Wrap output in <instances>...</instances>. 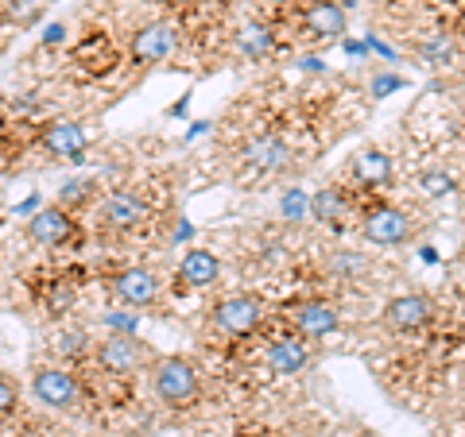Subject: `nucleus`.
I'll use <instances>...</instances> for the list:
<instances>
[{
    "label": "nucleus",
    "instance_id": "nucleus-1",
    "mask_svg": "<svg viewBox=\"0 0 465 437\" xmlns=\"http://www.w3.org/2000/svg\"><path fill=\"white\" fill-rule=\"evenodd\" d=\"M357 228H361V237H365V244L384 248V252H396V248H407L415 240L419 221H415L411 209L400 206V201L369 198V201H361Z\"/></svg>",
    "mask_w": 465,
    "mask_h": 437
},
{
    "label": "nucleus",
    "instance_id": "nucleus-2",
    "mask_svg": "<svg viewBox=\"0 0 465 437\" xmlns=\"http://www.w3.org/2000/svg\"><path fill=\"white\" fill-rule=\"evenodd\" d=\"M442 322V306L430 290H400L381 306V325L391 337H430Z\"/></svg>",
    "mask_w": 465,
    "mask_h": 437
},
{
    "label": "nucleus",
    "instance_id": "nucleus-3",
    "mask_svg": "<svg viewBox=\"0 0 465 437\" xmlns=\"http://www.w3.org/2000/svg\"><path fill=\"white\" fill-rule=\"evenodd\" d=\"M152 391L163 406H186L198 395V372L191 368V360L163 356V360H155V368H152Z\"/></svg>",
    "mask_w": 465,
    "mask_h": 437
},
{
    "label": "nucleus",
    "instance_id": "nucleus-4",
    "mask_svg": "<svg viewBox=\"0 0 465 437\" xmlns=\"http://www.w3.org/2000/svg\"><path fill=\"white\" fill-rule=\"evenodd\" d=\"M241 163L272 179V174H283L295 167V148L280 136V132H256L241 143Z\"/></svg>",
    "mask_w": 465,
    "mask_h": 437
},
{
    "label": "nucleus",
    "instance_id": "nucleus-5",
    "mask_svg": "<svg viewBox=\"0 0 465 437\" xmlns=\"http://www.w3.org/2000/svg\"><path fill=\"white\" fill-rule=\"evenodd\" d=\"M349 174H353V190L357 198H384V190L396 179V159H391L384 148H365L353 155V163H349Z\"/></svg>",
    "mask_w": 465,
    "mask_h": 437
},
{
    "label": "nucleus",
    "instance_id": "nucleus-6",
    "mask_svg": "<svg viewBox=\"0 0 465 437\" xmlns=\"http://www.w3.org/2000/svg\"><path fill=\"white\" fill-rule=\"evenodd\" d=\"M341 329V310H338V302H330L322 295H314V298H302L291 306V333H299L302 341H326L333 337V333Z\"/></svg>",
    "mask_w": 465,
    "mask_h": 437
},
{
    "label": "nucleus",
    "instance_id": "nucleus-7",
    "mask_svg": "<svg viewBox=\"0 0 465 437\" xmlns=\"http://www.w3.org/2000/svg\"><path fill=\"white\" fill-rule=\"evenodd\" d=\"M264 314L268 306L264 298L256 295H229L213 306V325L225 333V337H249V333H256L260 325H264Z\"/></svg>",
    "mask_w": 465,
    "mask_h": 437
},
{
    "label": "nucleus",
    "instance_id": "nucleus-8",
    "mask_svg": "<svg viewBox=\"0 0 465 437\" xmlns=\"http://www.w3.org/2000/svg\"><path fill=\"white\" fill-rule=\"evenodd\" d=\"M299 32L307 43H333L349 32V16L338 0H307L299 12Z\"/></svg>",
    "mask_w": 465,
    "mask_h": 437
},
{
    "label": "nucleus",
    "instance_id": "nucleus-9",
    "mask_svg": "<svg viewBox=\"0 0 465 437\" xmlns=\"http://www.w3.org/2000/svg\"><path fill=\"white\" fill-rule=\"evenodd\" d=\"M97 360L109 375H136L143 368V360H148V348L133 333H109L97 345Z\"/></svg>",
    "mask_w": 465,
    "mask_h": 437
},
{
    "label": "nucleus",
    "instance_id": "nucleus-10",
    "mask_svg": "<svg viewBox=\"0 0 465 437\" xmlns=\"http://www.w3.org/2000/svg\"><path fill=\"white\" fill-rule=\"evenodd\" d=\"M311 217L318 225H326V228H345L349 217H361V201L357 194L349 190V186H322V190H314L311 198Z\"/></svg>",
    "mask_w": 465,
    "mask_h": 437
},
{
    "label": "nucleus",
    "instance_id": "nucleus-11",
    "mask_svg": "<svg viewBox=\"0 0 465 437\" xmlns=\"http://www.w3.org/2000/svg\"><path fill=\"white\" fill-rule=\"evenodd\" d=\"M179 51V27L171 20H152L133 35V58L136 63H163Z\"/></svg>",
    "mask_w": 465,
    "mask_h": 437
},
{
    "label": "nucleus",
    "instance_id": "nucleus-12",
    "mask_svg": "<svg viewBox=\"0 0 465 437\" xmlns=\"http://www.w3.org/2000/svg\"><path fill=\"white\" fill-rule=\"evenodd\" d=\"M32 391L43 406H51V411H74L78 399H82L74 375L63 372V368H39L35 380H32Z\"/></svg>",
    "mask_w": 465,
    "mask_h": 437
},
{
    "label": "nucleus",
    "instance_id": "nucleus-13",
    "mask_svg": "<svg viewBox=\"0 0 465 437\" xmlns=\"http://www.w3.org/2000/svg\"><path fill=\"white\" fill-rule=\"evenodd\" d=\"M264 364L272 375H302L311 364V341H302L299 333H283L268 345Z\"/></svg>",
    "mask_w": 465,
    "mask_h": 437
},
{
    "label": "nucleus",
    "instance_id": "nucleus-14",
    "mask_svg": "<svg viewBox=\"0 0 465 437\" xmlns=\"http://www.w3.org/2000/svg\"><path fill=\"white\" fill-rule=\"evenodd\" d=\"M113 295L121 306H128V310H148L159 298V279L148 267H128L113 279Z\"/></svg>",
    "mask_w": 465,
    "mask_h": 437
},
{
    "label": "nucleus",
    "instance_id": "nucleus-15",
    "mask_svg": "<svg viewBox=\"0 0 465 437\" xmlns=\"http://www.w3.org/2000/svg\"><path fill=\"white\" fill-rule=\"evenodd\" d=\"M461 186H465L461 170L450 167V163H427L415 174V194L423 201H450V198L461 194Z\"/></svg>",
    "mask_w": 465,
    "mask_h": 437
},
{
    "label": "nucleus",
    "instance_id": "nucleus-16",
    "mask_svg": "<svg viewBox=\"0 0 465 437\" xmlns=\"http://www.w3.org/2000/svg\"><path fill=\"white\" fill-rule=\"evenodd\" d=\"M27 237H32L39 248H63V244H70V237H74V221H70V213L63 206H47V209L32 213Z\"/></svg>",
    "mask_w": 465,
    "mask_h": 437
},
{
    "label": "nucleus",
    "instance_id": "nucleus-17",
    "mask_svg": "<svg viewBox=\"0 0 465 437\" xmlns=\"http://www.w3.org/2000/svg\"><path fill=\"white\" fill-rule=\"evenodd\" d=\"M101 221L109 228H136L148 221V201H143L136 190H113L105 201H101Z\"/></svg>",
    "mask_w": 465,
    "mask_h": 437
},
{
    "label": "nucleus",
    "instance_id": "nucleus-18",
    "mask_svg": "<svg viewBox=\"0 0 465 437\" xmlns=\"http://www.w3.org/2000/svg\"><path fill=\"white\" fill-rule=\"evenodd\" d=\"M85 143H90V132H85V124H78V121H54V124H47V132H43V151L51 159H82Z\"/></svg>",
    "mask_w": 465,
    "mask_h": 437
},
{
    "label": "nucleus",
    "instance_id": "nucleus-19",
    "mask_svg": "<svg viewBox=\"0 0 465 437\" xmlns=\"http://www.w3.org/2000/svg\"><path fill=\"white\" fill-rule=\"evenodd\" d=\"M217 275H222V259L210 248H186L183 259H179V279L194 290H206L217 283Z\"/></svg>",
    "mask_w": 465,
    "mask_h": 437
},
{
    "label": "nucleus",
    "instance_id": "nucleus-20",
    "mask_svg": "<svg viewBox=\"0 0 465 437\" xmlns=\"http://www.w3.org/2000/svg\"><path fill=\"white\" fill-rule=\"evenodd\" d=\"M116 58H121V51H116V43L109 35H90V39H82L78 47H74V63L90 78L109 74V70L116 66Z\"/></svg>",
    "mask_w": 465,
    "mask_h": 437
},
{
    "label": "nucleus",
    "instance_id": "nucleus-21",
    "mask_svg": "<svg viewBox=\"0 0 465 437\" xmlns=\"http://www.w3.org/2000/svg\"><path fill=\"white\" fill-rule=\"evenodd\" d=\"M326 271L338 283H361L372 271V259L365 252H353V248H338V252L326 256Z\"/></svg>",
    "mask_w": 465,
    "mask_h": 437
},
{
    "label": "nucleus",
    "instance_id": "nucleus-22",
    "mask_svg": "<svg viewBox=\"0 0 465 437\" xmlns=\"http://www.w3.org/2000/svg\"><path fill=\"white\" fill-rule=\"evenodd\" d=\"M237 47H241L244 54H252V58H264V54L272 51V27L260 24V20L244 24L241 32H237Z\"/></svg>",
    "mask_w": 465,
    "mask_h": 437
},
{
    "label": "nucleus",
    "instance_id": "nucleus-23",
    "mask_svg": "<svg viewBox=\"0 0 465 437\" xmlns=\"http://www.w3.org/2000/svg\"><path fill=\"white\" fill-rule=\"evenodd\" d=\"M16 403H20V387L12 384L8 375H0V414L16 411Z\"/></svg>",
    "mask_w": 465,
    "mask_h": 437
},
{
    "label": "nucleus",
    "instance_id": "nucleus-24",
    "mask_svg": "<svg viewBox=\"0 0 465 437\" xmlns=\"http://www.w3.org/2000/svg\"><path fill=\"white\" fill-rule=\"evenodd\" d=\"M8 16L20 20V24L35 20V16H39V0H12V5H8Z\"/></svg>",
    "mask_w": 465,
    "mask_h": 437
},
{
    "label": "nucleus",
    "instance_id": "nucleus-25",
    "mask_svg": "<svg viewBox=\"0 0 465 437\" xmlns=\"http://www.w3.org/2000/svg\"><path fill=\"white\" fill-rule=\"evenodd\" d=\"M85 194H90V182H66L63 186V206H70V201H82Z\"/></svg>",
    "mask_w": 465,
    "mask_h": 437
},
{
    "label": "nucleus",
    "instance_id": "nucleus-26",
    "mask_svg": "<svg viewBox=\"0 0 465 437\" xmlns=\"http://www.w3.org/2000/svg\"><path fill=\"white\" fill-rule=\"evenodd\" d=\"M454 375H458V391L465 395V353H461V360L454 364Z\"/></svg>",
    "mask_w": 465,
    "mask_h": 437
},
{
    "label": "nucleus",
    "instance_id": "nucleus-27",
    "mask_svg": "<svg viewBox=\"0 0 465 437\" xmlns=\"http://www.w3.org/2000/svg\"><path fill=\"white\" fill-rule=\"evenodd\" d=\"M58 39H63V24H51L47 27V43H58Z\"/></svg>",
    "mask_w": 465,
    "mask_h": 437
},
{
    "label": "nucleus",
    "instance_id": "nucleus-28",
    "mask_svg": "<svg viewBox=\"0 0 465 437\" xmlns=\"http://www.w3.org/2000/svg\"><path fill=\"white\" fill-rule=\"evenodd\" d=\"M461 140H465V124H461Z\"/></svg>",
    "mask_w": 465,
    "mask_h": 437
}]
</instances>
